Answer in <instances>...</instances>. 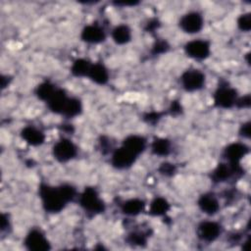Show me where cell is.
Listing matches in <instances>:
<instances>
[{"label":"cell","mask_w":251,"mask_h":251,"mask_svg":"<svg viewBox=\"0 0 251 251\" xmlns=\"http://www.w3.org/2000/svg\"><path fill=\"white\" fill-rule=\"evenodd\" d=\"M92 63L86 59L79 58L74 61L71 67V73L75 77H87Z\"/></svg>","instance_id":"23"},{"label":"cell","mask_w":251,"mask_h":251,"mask_svg":"<svg viewBox=\"0 0 251 251\" xmlns=\"http://www.w3.org/2000/svg\"><path fill=\"white\" fill-rule=\"evenodd\" d=\"M137 156L121 146L115 149L111 155V164L118 170H125L130 168L136 161Z\"/></svg>","instance_id":"11"},{"label":"cell","mask_w":251,"mask_h":251,"mask_svg":"<svg viewBox=\"0 0 251 251\" xmlns=\"http://www.w3.org/2000/svg\"><path fill=\"white\" fill-rule=\"evenodd\" d=\"M70 96L62 88H57L51 98L46 102L49 110L55 114L62 115L63 110L69 100Z\"/></svg>","instance_id":"17"},{"label":"cell","mask_w":251,"mask_h":251,"mask_svg":"<svg viewBox=\"0 0 251 251\" xmlns=\"http://www.w3.org/2000/svg\"><path fill=\"white\" fill-rule=\"evenodd\" d=\"M38 192L43 209L50 214L60 213L76 196L75 188L69 183H63L58 186L41 183Z\"/></svg>","instance_id":"1"},{"label":"cell","mask_w":251,"mask_h":251,"mask_svg":"<svg viewBox=\"0 0 251 251\" xmlns=\"http://www.w3.org/2000/svg\"><path fill=\"white\" fill-rule=\"evenodd\" d=\"M172 144L171 141L164 137H157L151 143V151L154 155L160 157H166L171 153Z\"/></svg>","instance_id":"22"},{"label":"cell","mask_w":251,"mask_h":251,"mask_svg":"<svg viewBox=\"0 0 251 251\" xmlns=\"http://www.w3.org/2000/svg\"><path fill=\"white\" fill-rule=\"evenodd\" d=\"M249 147L242 142H232L223 151V157L229 164H240L241 160L248 154Z\"/></svg>","instance_id":"12"},{"label":"cell","mask_w":251,"mask_h":251,"mask_svg":"<svg viewBox=\"0 0 251 251\" xmlns=\"http://www.w3.org/2000/svg\"><path fill=\"white\" fill-rule=\"evenodd\" d=\"M87 77L98 85H105L110 78L108 69L102 63H92Z\"/></svg>","instance_id":"18"},{"label":"cell","mask_w":251,"mask_h":251,"mask_svg":"<svg viewBox=\"0 0 251 251\" xmlns=\"http://www.w3.org/2000/svg\"><path fill=\"white\" fill-rule=\"evenodd\" d=\"M22 139L30 146H40L45 141V134L33 126H26L21 130Z\"/></svg>","instance_id":"15"},{"label":"cell","mask_w":251,"mask_h":251,"mask_svg":"<svg viewBox=\"0 0 251 251\" xmlns=\"http://www.w3.org/2000/svg\"><path fill=\"white\" fill-rule=\"evenodd\" d=\"M176 171V168L174 164L172 163H163L161 164V166L159 167V172L160 174L162 175H165V176H173Z\"/></svg>","instance_id":"28"},{"label":"cell","mask_w":251,"mask_h":251,"mask_svg":"<svg viewBox=\"0 0 251 251\" xmlns=\"http://www.w3.org/2000/svg\"><path fill=\"white\" fill-rule=\"evenodd\" d=\"M237 98V91L233 87L228 86L227 83H221L214 93V104L218 108L230 109L235 107Z\"/></svg>","instance_id":"4"},{"label":"cell","mask_w":251,"mask_h":251,"mask_svg":"<svg viewBox=\"0 0 251 251\" xmlns=\"http://www.w3.org/2000/svg\"><path fill=\"white\" fill-rule=\"evenodd\" d=\"M185 54L194 60H205L210 56L211 45L204 39H194L184 45Z\"/></svg>","instance_id":"9"},{"label":"cell","mask_w":251,"mask_h":251,"mask_svg":"<svg viewBox=\"0 0 251 251\" xmlns=\"http://www.w3.org/2000/svg\"><path fill=\"white\" fill-rule=\"evenodd\" d=\"M80 207L91 215H98L105 211V204L94 187H85L78 196Z\"/></svg>","instance_id":"2"},{"label":"cell","mask_w":251,"mask_h":251,"mask_svg":"<svg viewBox=\"0 0 251 251\" xmlns=\"http://www.w3.org/2000/svg\"><path fill=\"white\" fill-rule=\"evenodd\" d=\"M24 244L30 251H47L51 248L49 240L38 228H32L27 232L24 239Z\"/></svg>","instance_id":"8"},{"label":"cell","mask_w":251,"mask_h":251,"mask_svg":"<svg viewBox=\"0 0 251 251\" xmlns=\"http://www.w3.org/2000/svg\"><path fill=\"white\" fill-rule=\"evenodd\" d=\"M169 49V45L167 44L166 41H158L154 44L152 52L157 55V54H162L165 53Z\"/></svg>","instance_id":"29"},{"label":"cell","mask_w":251,"mask_h":251,"mask_svg":"<svg viewBox=\"0 0 251 251\" xmlns=\"http://www.w3.org/2000/svg\"><path fill=\"white\" fill-rule=\"evenodd\" d=\"M242 173V168L240 164H229L227 162L219 164L216 169L212 172L211 178L214 182H226L231 177Z\"/></svg>","instance_id":"10"},{"label":"cell","mask_w":251,"mask_h":251,"mask_svg":"<svg viewBox=\"0 0 251 251\" xmlns=\"http://www.w3.org/2000/svg\"><path fill=\"white\" fill-rule=\"evenodd\" d=\"M122 146H124L126 149L138 157L146 149L147 140L141 135L130 134L123 140Z\"/></svg>","instance_id":"16"},{"label":"cell","mask_w":251,"mask_h":251,"mask_svg":"<svg viewBox=\"0 0 251 251\" xmlns=\"http://www.w3.org/2000/svg\"><path fill=\"white\" fill-rule=\"evenodd\" d=\"M147 238H148V235L143 231H132L127 235L126 240L128 243H131L133 245L142 246L146 244Z\"/></svg>","instance_id":"26"},{"label":"cell","mask_w":251,"mask_h":251,"mask_svg":"<svg viewBox=\"0 0 251 251\" xmlns=\"http://www.w3.org/2000/svg\"><path fill=\"white\" fill-rule=\"evenodd\" d=\"M199 209L208 216L216 215L220 210V202L214 193L207 192L199 196L197 200Z\"/></svg>","instance_id":"14"},{"label":"cell","mask_w":251,"mask_h":251,"mask_svg":"<svg viewBox=\"0 0 251 251\" xmlns=\"http://www.w3.org/2000/svg\"><path fill=\"white\" fill-rule=\"evenodd\" d=\"M106 32L102 26L97 24L85 25L80 32V39L89 44H98L106 40Z\"/></svg>","instance_id":"13"},{"label":"cell","mask_w":251,"mask_h":251,"mask_svg":"<svg viewBox=\"0 0 251 251\" xmlns=\"http://www.w3.org/2000/svg\"><path fill=\"white\" fill-rule=\"evenodd\" d=\"M57 87L50 81H43L39 83L35 89V95L38 99L41 101H44L45 103L51 98V96L56 91Z\"/></svg>","instance_id":"25"},{"label":"cell","mask_w":251,"mask_h":251,"mask_svg":"<svg viewBox=\"0 0 251 251\" xmlns=\"http://www.w3.org/2000/svg\"><path fill=\"white\" fill-rule=\"evenodd\" d=\"M145 208V202L139 198H130L124 201L121 204V211L124 215L134 217L143 212Z\"/></svg>","instance_id":"19"},{"label":"cell","mask_w":251,"mask_h":251,"mask_svg":"<svg viewBox=\"0 0 251 251\" xmlns=\"http://www.w3.org/2000/svg\"><path fill=\"white\" fill-rule=\"evenodd\" d=\"M179 28L188 34H195L201 31L204 26L203 16L197 11H190L181 16L178 22Z\"/></svg>","instance_id":"6"},{"label":"cell","mask_w":251,"mask_h":251,"mask_svg":"<svg viewBox=\"0 0 251 251\" xmlns=\"http://www.w3.org/2000/svg\"><path fill=\"white\" fill-rule=\"evenodd\" d=\"M171 209L169 201L161 196L155 197L149 205V214L153 217L165 216Z\"/></svg>","instance_id":"21"},{"label":"cell","mask_w":251,"mask_h":251,"mask_svg":"<svg viewBox=\"0 0 251 251\" xmlns=\"http://www.w3.org/2000/svg\"><path fill=\"white\" fill-rule=\"evenodd\" d=\"M82 112V104L81 101L78 98L75 97H70L64 110L62 113V116L66 118H75Z\"/></svg>","instance_id":"24"},{"label":"cell","mask_w":251,"mask_h":251,"mask_svg":"<svg viewBox=\"0 0 251 251\" xmlns=\"http://www.w3.org/2000/svg\"><path fill=\"white\" fill-rule=\"evenodd\" d=\"M237 27L243 31V32H248L251 29V14L249 12L241 14L236 21Z\"/></svg>","instance_id":"27"},{"label":"cell","mask_w":251,"mask_h":251,"mask_svg":"<svg viewBox=\"0 0 251 251\" xmlns=\"http://www.w3.org/2000/svg\"><path fill=\"white\" fill-rule=\"evenodd\" d=\"M206 76L203 72L197 69H188L180 75V84L187 92H195L205 86Z\"/></svg>","instance_id":"3"},{"label":"cell","mask_w":251,"mask_h":251,"mask_svg":"<svg viewBox=\"0 0 251 251\" xmlns=\"http://www.w3.org/2000/svg\"><path fill=\"white\" fill-rule=\"evenodd\" d=\"M222 226L215 221H203L196 227L197 237L207 243L217 240L222 234Z\"/></svg>","instance_id":"7"},{"label":"cell","mask_w":251,"mask_h":251,"mask_svg":"<svg viewBox=\"0 0 251 251\" xmlns=\"http://www.w3.org/2000/svg\"><path fill=\"white\" fill-rule=\"evenodd\" d=\"M52 154L58 162L67 163L77 155V147L71 139L63 137L53 145Z\"/></svg>","instance_id":"5"},{"label":"cell","mask_w":251,"mask_h":251,"mask_svg":"<svg viewBox=\"0 0 251 251\" xmlns=\"http://www.w3.org/2000/svg\"><path fill=\"white\" fill-rule=\"evenodd\" d=\"M239 134L244 138L250 137V122L243 123L239 128Z\"/></svg>","instance_id":"31"},{"label":"cell","mask_w":251,"mask_h":251,"mask_svg":"<svg viewBox=\"0 0 251 251\" xmlns=\"http://www.w3.org/2000/svg\"><path fill=\"white\" fill-rule=\"evenodd\" d=\"M9 226H10V222H9L8 215L2 214V216H1V230L3 231L4 229H6Z\"/></svg>","instance_id":"32"},{"label":"cell","mask_w":251,"mask_h":251,"mask_svg":"<svg viewBox=\"0 0 251 251\" xmlns=\"http://www.w3.org/2000/svg\"><path fill=\"white\" fill-rule=\"evenodd\" d=\"M250 103H251V98H250V95L247 94L243 97H238L237 98V101H236V104H235V107L237 108H240V109H245V108H249L250 107Z\"/></svg>","instance_id":"30"},{"label":"cell","mask_w":251,"mask_h":251,"mask_svg":"<svg viewBox=\"0 0 251 251\" xmlns=\"http://www.w3.org/2000/svg\"><path fill=\"white\" fill-rule=\"evenodd\" d=\"M139 2L137 1H118V2H115V4L117 6H123V7H126V6H135L137 5Z\"/></svg>","instance_id":"33"},{"label":"cell","mask_w":251,"mask_h":251,"mask_svg":"<svg viewBox=\"0 0 251 251\" xmlns=\"http://www.w3.org/2000/svg\"><path fill=\"white\" fill-rule=\"evenodd\" d=\"M113 41L118 45H124L131 40L132 32L127 25H118L111 31Z\"/></svg>","instance_id":"20"}]
</instances>
